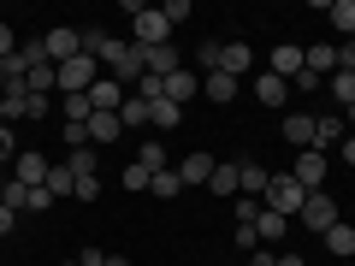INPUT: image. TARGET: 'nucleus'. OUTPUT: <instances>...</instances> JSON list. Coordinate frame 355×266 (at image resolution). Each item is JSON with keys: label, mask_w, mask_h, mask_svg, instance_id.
I'll return each mask as SVG.
<instances>
[{"label": "nucleus", "mask_w": 355, "mask_h": 266, "mask_svg": "<svg viewBox=\"0 0 355 266\" xmlns=\"http://www.w3.org/2000/svg\"><path fill=\"white\" fill-rule=\"evenodd\" d=\"M95 60H101V71L113 77V83L137 89V77H142V48H137V42H119V36H107V48L95 53Z\"/></svg>", "instance_id": "1"}, {"label": "nucleus", "mask_w": 355, "mask_h": 266, "mask_svg": "<svg viewBox=\"0 0 355 266\" xmlns=\"http://www.w3.org/2000/svg\"><path fill=\"white\" fill-rule=\"evenodd\" d=\"M125 12H130V42H137V48H166V42H172V24H166L160 6H142V0H130Z\"/></svg>", "instance_id": "2"}, {"label": "nucleus", "mask_w": 355, "mask_h": 266, "mask_svg": "<svg viewBox=\"0 0 355 266\" xmlns=\"http://www.w3.org/2000/svg\"><path fill=\"white\" fill-rule=\"evenodd\" d=\"M101 77H107V71H101V60H95V53H77V60L60 65V95H89Z\"/></svg>", "instance_id": "3"}, {"label": "nucleus", "mask_w": 355, "mask_h": 266, "mask_svg": "<svg viewBox=\"0 0 355 266\" xmlns=\"http://www.w3.org/2000/svg\"><path fill=\"white\" fill-rule=\"evenodd\" d=\"M302 202H308V190L296 184L291 172H279L272 184H266V202H261V207H272V213H284V219H291V213H302Z\"/></svg>", "instance_id": "4"}, {"label": "nucleus", "mask_w": 355, "mask_h": 266, "mask_svg": "<svg viewBox=\"0 0 355 266\" xmlns=\"http://www.w3.org/2000/svg\"><path fill=\"white\" fill-rule=\"evenodd\" d=\"M296 219H302V225L314 231V237H326V231L338 225L343 213H338V202H331L326 190H308V202H302V213H296Z\"/></svg>", "instance_id": "5"}, {"label": "nucleus", "mask_w": 355, "mask_h": 266, "mask_svg": "<svg viewBox=\"0 0 355 266\" xmlns=\"http://www.w3.org/2000/svg\"><path fill=\"white\" fill-rule=\"evenodd\" d=\"M326 172H331L326 148H302V154L291 160V177L302 184V190H326Z\"/></svg>", "instance_id": "6"}, {"label": "nucleus", "mask_w": 355, "mask_h": 266, "mask_svg": "<svg viewBox=\"0 0 355 266\" xmlns=\"http://www.w3.org/2000/svg\"><path fill=\"white\" fill-rule=\"evenodd\" d=\"M42 48H48L53 65H65V60H77V53H83V30L60 24V30H48V36H42Z\"/></svg>", "instance_id": "7"}, {"label": "nucleus", "mask_w": 355, "mask_h": 266, "mask_svg": "<svg viewBox=\"0 0 355 266\" xmlns=\"http://www.w3.org/2000/svg\"><path fill=\"white\" fill-rule=\"evenodd\" d=\"M196 95H202V71H190V65H178V71L166 77V101H178V107H190Z\"/></svg>", "instance_id": "8"}, {"label": "nucleus", "mask_w": 355, "mask_h": 266, "mask_svg": "<svg viewBox=\"0 0 355 266\" xmlns=\"http://www.w3.org/2000/svg\"><path fill=\"white\" fill-rule=\"evenodd\" d=\"M214 154H190V160H178V184L184 190H207V177H214Z\"/></svg>", "instance_id": "9"}, {"label": "nucleus", "mask_w": 355, "mask_h": 266, "mask_svg": "<svg viewBox=\"0 0 355 266\" xmlns=\"http://www.w3.org/2000/svg\"><path fill=\"white\" fill-rule=\"evenodd\" d=\"M125 95H130L125 83H113V77H101V83L89 89V113H119V107H125Z\"/></svg>", "instance_id": "10"}, {"label": "nucleus", "mask_w": 355, "mask_h": 266, "mask_svg": "<svg viewBox=\"0 0 355 266\" xmlns=\"http://www.w3.org/2000/svg\"><path fill=\"white\" fill-rule=\"evenodd\" d=\"M89 148H107V142H119L125 136V125H119V113H89Z\"/></svg>", "instance_id": "11"}, {"label": "nucleus", "mask_w": 355, "mask_h": 266, "mask_svg": "<svg viewBox=\"0 0 355 266\" xmlns=\"http://www.w3.org/2000/svg\"><path fill=\"white\" fill-rule=\"evenodd\" d=\"M343 136H349L343 113H314V148H338Z\"/></svg>", "instance_id": "12"}, {"label": "nucleus", "mask_w": 355, "mask_h": 266, "mask_svg": "<svg viewBox=\"0 0 355 266\" xmlns=\"http://www.w3.org/2000/svg\"><path fill=\"white\" fill-rule=\"evenodd\" d=\"M48 166H53V160H42V154H18V160H12V177H18V184H30V190H42V184H48Z\"/></svg>", "instance_id": "13"}, {"label": "nucleus", "mask_w": 355, "mask_h": 266, "mask_svg": "<svg viewBox=\"0 0 355 266\" xmlns=\"http://www.w3.org/2000/svg\"><path fill=\"white\" fill-rule=\"evenodd\" d=\"M42 190L53 195V202H65V195H77V172H71V160H53L48 166V184Z\"/></svg>", "instance_id": "14"}, {"label": "nucleus", "mask_w": 355, "mask_h": 266, "mask_svg": "<svg viewBox=\"0 0 355 266\" xmlns=\"http://www.w3.org/2000/svg\"><path fill=\"white\" fill-rule=\"evenodd\" d=\"M207 190H214V195H225V202H237V190H243L237 160H219V166H214V177H207Z\"/></svg>", "instance_id": "15"}, {"label": "nucleus", "mask_w": 355, "mask_h": 266, "mask_svg": "<svg viewBox=\"0 0 355 266\" xmlns=\"http://www.w3.org/2000/svg\"><path fill=\"white\" fill-rule=\"evenodd\" d=\"M202 95L219 101V107H231V101H237V77H231V71H207L202 77Z\"/></svg>", "instance_id": "16"}, {"label": "nucleus", "mask_w": 355, "mask_h": 266, "mask_svg": "<svg viewBox=\"0 0 355 266\" xmlns=\"http://www.w3.org/2000/svg\"><path fill=\"white\" fill-rule=\"evenodd\" d=\"M249 65H254V48H249V42H225V48H219V71L243 77Z\"/></svg>", "instance_id": "17"}, {"label": "nucleus", "mask_w": 355, "mask_h": 266, "mask_svg": "<svg viewBox=\"0 0 355 266\" xmlns=\"http://www.w3.org/2000/svg\"><path fill=\"white\" fill-rule=\"evenodd\" d=\"M237 177H243V190H237V195H249V202H261L266 184H272V177H266V166H254V160H237Z\"/></svg>", "instance_id": "18"}, {"label": "nucleus", "mask_w": 355, "mask_h": 266, "mask_svg": "<svg viewBox=\"0 0 355 266\" xmlns=\"http://www.w3.org/2000/svg\"><path fill=\"white\" fill-rule=\"evenodd\" d=\"M142 71L148 77H172L178 71V48L166 42V48H142Z\"/></svg>", "instance_id": "19"}, {"label": "nucleus", "mask_w": 355, "mask_h": 266, "mask_svg": "<svg viewBox=\"0 0 355 266\" xmlns=\"http://www.w3.org/2000/svg\"><path fill=\"white\" fill-rule=\"evenodd\" d=\"M302 65L314 77H331L338 71V48H331V42H314V48H302Z\"/></svg>", "instance_id": "20"}, {"label": "nucleus", "mask_w": 355, "mask_h": 266, "mask_svg": "<svg viewBox=\"0 0 355 266\" xmlns=\"http://www.w3.org/2000/svg\"><path fill=\"white\" fill-rule=\"evenodd\" d=\"M254 95H261V107H284V101H291V83L272 77V71H261V77H254Z\"/></svg>", "instance_id": "21"}, {"label": "nucleus", "mask_w": 355, "mask_h": 266, "mask_svg": "<svg viewBox=\"0 0 355 266\" xmlns=\"http://www.w3.org/2000/svg\"><path fill=\"white\" fill-rule=\"evenodd\" d=\"M284 142H296V154L314 148V113H291L284 118Z\"/></svg>", "instance_id": "22"}, {"label": "nucleus", "mask_w": 355, "mask_h": 266, "mask_svg": "<svg viewBox=\"0 0 355 266\" xmlns=\"http://www.w3.org/2000/svg\"><path fill=\"white\" fill-rule=\"evenodd\" d=\"M296 71H302V48H296V42H284V48H272V77H284V83H291Z\"/></svg>", "instance_id": "23"}, {"label": "nucleus", "mask_w": 355, "mask_h": 266, "mask_svg": "<svg viewBox=\"0 0 355 266\" xmlns=\"http://www.w3.org/2000/svg\"><path fill=\"white\" fill-rule=\"evenodd\" d=\"M137 166H142V172H166V166H172V154H166V142H160V136H148V142L137 148Z\"/></svg>", "instance_id": "24"}, {"label": "nucleus", "mask_w": 355, "mask_h": 266, "mask_svg": "<svg viewBox=\"0 0 355 266\" xmlns=\"http://www.w3.org/2000/svg\"><path fill=\"white\" fill-rule=\"evenodd\" d=\"M284 231H291V219L272 213V207H261V219H254V237H261V242H279Z\"/></svg>", "instance_id": "25"}, {"label": "nucleus", "mask_w": 355, "mask_h": 266, "mask_svg": "<svg viewBox=\"0 0 355 266\" xmlns=\"http://www.w3.org/2000/svg\"><path fill=\"white\" fill-rule=\"evenodd\" d=\"M326 18H331V30H338L343 42L355 36V0H331V6H326Z\"/></svg>", "instance_id": "26"}, {"label": "nucleus", "mask_w": 355, "mask_h": 266, "mask_svg": "<svg viewBox=\"0 0 355 266\" xmlns=\"http://www.w3.org/2000/svg\"><path fill=\"white\" fill-rule=\"evenodd\" d=\"M178 118H184V107H178V101H166V95L148 107V125H154V130H178Z\"/></svg>", "instance_id": "27"}, {"label": "nucleus", "mask_w": 355, "mask_h": 266, "mask_svg": "<svg viewBox=\"0 0 355 266\" xmlns=\"http://www.w3.org/2000/svg\"><path fill=\"white\" fill-rule=\"evenodd\" d=\"M30 202H36V190H30V184H18V177H6V195H0V207H12V213H30Z\"/></svg>", "instance_id": "28"}, {"label": "nucleus", "mask_w": 355, "mask_h": 266, "mask_svg": "<svg viewBox=\"0 0 355 266\" xmlns=\"http://www.w3.org/2000/svg\"><path fill=\"white\" fill-rule=\"evenodd\" d=\"M119 125H125V130H142V125H148V101H142V95H125V107H119Z\"/></svg>", "instance_id": "29"}, {"label": "nucleus", "mask_w": 355, "mask_h": 266, "mask_svg": "<svg viewBox=\"0 0 355 266\" xmlns=\"http://www.w3.org/2000/svg\"><path fill=\"white\" fill-rule=\"evenodd\" d=\"M326 83H331V101H338V113H343V107H355V71H331Z\"/></svg>", "instance_id": "30"}, {"label": "nucleus", "mask_w": 355, "mask_h": 266, "mask_svg": "<svg viewBox=\"0 0 355 266\" xmlns=\"http://www.w3.org/2000/svg\"><path fill=\"white\" fill-rule=\"evenodd\" d=\"M326 254H355V225H343V219H338V225L326 231Z\"/></svg>", "instance_id": "31"}, {"label": "nucleus", "mask_w": 355, "mask_h": 266, "mask_svg": "<svg viewBox=\"0 0 355 266\" xmlns=\"http://www.w3.org/2000/svg\"><path fill=\"white\" fill-rule=\"evenodd\" d=\"M60 113L65 125H89V95H60Z\"/></svg>", "instance_id": "32"}, {"label": "nucleus", "mask_w": 355, "mask_h": 266, "mask_svg": "<svg viewBox=\"0 0 355 266\" xmlns=\"http://www.w3.org/2000/svg\"><path fill=\"white\" fill-rule=\"evenodd\" d=\"M154 195H160V202H172L178 190H184V184H178V166H166V172H154V184H148Z\"/></svg>", "instance_id": "33"}, {"label": "nucleus", "mask_w": 355, "mask_h": 266, "mask_svg": "<svg viewBox=\"0 0 355 266\" xmlns=\"http://www.w3.org/2000/svg\"><path fill=\"white\" fill-rule=\"evenodd\" d=\"M101 195V172H77V202H95Z\"/></svg>", "instance_id": "34"}, {"label": "nucleus", "mask_w": 355, "mask_h": 266, "mask_svg": "<svg viewBox=\"0 0 355 266\" xmlns=\"http://www.w3.org/2000/svg\"><path fill=\"white\" fill-rule=\"evenodd\" d=\"M231 213H237V225H254V219H261V202H249V195H237V202H231Z\"/></svg>", "instance_id": "35"}, {"label": "nucleus", "mask_w": 355, "mask_h": 266, "mask_svg": "<svg viewBox=\"0 0 355 266\" xmlns=\"http://www.w3.org/2000/svg\"><path fill=\"white\" fill-rule=\"evenodd\" d=\"M148 184H154V172H142V166L130 160V166H125V190H148Z\"/></svg>", "instance_id": "36"}, {"label": "nucleus", "mask_w": 355, "mask_h": 266, "mask_svg": "<svg viewBox=\"0 0 355 266\" xmlns=\"http://www.w3.org/2000/svg\"><path fill=\"white\" fill-rule=\"evenodd\" d=\"M219 48H225V42H202V48H196V65H207V71H219Z\"/></svg>", "instance_id": "37"}, {"label": "nucleus", "mask_w": 355, "mask_h": 266, "mask_svg": "<svg viewBox=\"0 0 355 266\" xmlns=\"http://www.w3.org/2000/svg\"><path fill=\"white\" fill-rule=\"evenodd\" d=\"M160 12H166V24H184V18H190V0H166V6H160Z\"/></svg>", "instance_id": "38"}, {"label": "nucleus", "mask_w": 355, "mask_h": 266, "mask_svg": "<svg viewBox=\"0 0 355 266\" xmlns=\"http://www.w3.org/2000/svg\"><path fill=\"white\" fill-rule=\"evenodd\" d=\"M12 53H18V36H12V24H6V18H0V65L12 60Z\"/></svg>", "instance_id": "39"}, {"label": "nucleus", "mask_w": 355, "mask_h": 266, "mask_svg": "<svg viewBox=\"0 0 355 266\" xmlns=\"http://www.w3.org/2000/svg\"><path fill=\"white\" fill-rule=\"evenodd\" d=\"M107 48V30H95V24H83V53H101Z\"/></svg>", "instance_id": "40"}, {"label": "nucleus", "mask_w": 355, "mask_h": 266, "mask_svg": "<svg viewBox=\"0 0 355 266\" xmlns=\"http://www.w3.org/2000/svg\"><path fill=\"white\" fill-rule=\"evenodd\" d=\"M291 89H302V95H320V77H314V71H308V65H302V71L291 77Z\"/></svg>", "instance_id": "41"}, {"label": "nucleus", "mask_w": 355, "mask_h": 266, "mask_svg": "<svg viewBox=\"0 0 355 266\" xmlns=\"http://www.w3.org/2000/svg\"><path fill=\"white\" fill-rule=\"evenodd\" d=\"M0 160H18V136H12V125H0Z\"/></svg>", "instance_id": "42"}, {"label": "nucleus", "mask_w": 355, "mask_h": 266, "mask_svg": "<svg viewBox=\"0 0 355 266\" xmlns=\"http://www.w3.org/2000/svg\"><path fill=\"white\" fill-rule=\"evenodd\" d=\"M338 71H355V36L338 42Z\"/></svg>", "instance_id": "43"}, {"label": "nucleus", "mask_w": 355, "mask_h": 266, "mask_svg": "<svg viewBox=\"0 0 355 266\" xmlns=\"http://www.w3.org/2000/svg\"><path fill=\"white\" fill-rule=\"evenodd\" d=\"M77 266H107V254L101 249H83V254H77Z\"/></svg>", "instance_id": "44"}, {"label": "nucleus", "mask_w": 355, "mask_h": 266, "mask_svg": "<svg viewBox=\"0 0 355 266\" xmlns=\"http://www.w3.org/2000/svg\"><path fill=\"white\" fill-rule=\"evenodd\" d=\"M12 225H18V213H12V207H0V237H12Z\"/></svg>", "instance_id": "45"}, {"label": "nucleus", "mask_w": 355, "mask_h": 266, "mask_svg": "<svg viewBox=\"0 0 355 266\" xmlns=\"http://www.w3.org/2000/svg\"><path fill=\"white\" fill-rule=\"evenodd\" d=\"M338 160H349V166H355V136H343V142H338Z\"/></svg>", "instance_id": "46"}, {"label": "nucleus", "mask_w": 355, "mask_h": 266, "mask_svg": "<svg viewBox=\"0 0 355 266\" xmlns=\"http://www.w3.org/2000/svg\"><path fill=\"white\" fill-rule=\"evenodd\" d=\"M249 266H279V254H254V260Z\"/></svg>", "instance_id": "47"}, {"label": "nucleus", "mask_w": 355, "mask_h": 266, "mask_svg": "<svg viewBox=\"0 0 355 266\" xmlns=\"http://www.w3.org/2000/svg\"><path fill=\"white\" fill-rule=\"evenodd\" d=\"M279 266H302V254H279Z\"/></svg>", "instance_id": "48"}, {"label": "nucleus", "mask_w": 355, "mask_h": 266, "mask_svg": "<svg viewBox=\"0 0 355 266\" xmlns=\"http://www.w3.org/2000/svg\"><path fill=\"white\" fill-rule=\"evenodd\" d=\"M343 125H349V136H355V107H343Z\"/></svg>", "instance_id": "49"}, {"label": "nucleus", "mask_w": 355, "mask_h": 266, "mask_svg": "<svg viewBox=\"0 0 355 266\" xmlns=\"http://www.w3.org/2000/svg\"><path fill=\"white\" fill-rule=\"evenodd\" d=\"M107 266H130V260H125V254H107Z\"/></svg>", "instance_id": "50"}, {"label": "nucleus", "mask_w": 355, "mask_h": 266, "mask_svg": "<svg viewBox=\"0 0 355 266\" xmlns=\"http://www.w3.org/2000/svg\"><path fill=\"white\" fill-rule=\"evenodd\" d=\"M0 125H6V101H0Z\"/></svg>", "instance_id": "51"}, {"label": "nucleus", "mask_w": 355, "mask_h": 266, "mask_svg": "<svg viewBox=\"0 0 355 266\" xmlns=\"http://www.w3.org/2000/svg\"><path fill=\"white\" fill-rule=\"evenodd\" d=\"M0 195H6V172H0Z\"/></svg>", "instance_id": "52"}, {"label": "nucleus", "mask_w": 355, "mask_h": 266, "mask_svg": "<svg viewBox=\"0 0 355 266\" xmlns=\"http://www.w3.org/2000/svg\"><path fill=\"white\" fill-rule=\"evenodd\" d=\"M0 89H6V71H0Z\"/></svg>", "instance_id": "53"}, {"label": "nucleus", "mask_w": 355, "mask_h": 266, "mask_svg": "<svg viewBox=\"0 0 355 266\" xmlns=\"http://www.w3.org/2000/svg\"><path fill=\"white\" fill-rule=\"evenodd\" d=\"M65 266H77V260H65Z\"/></svg>", "instance_id": "54"}]
</instances>
